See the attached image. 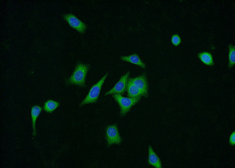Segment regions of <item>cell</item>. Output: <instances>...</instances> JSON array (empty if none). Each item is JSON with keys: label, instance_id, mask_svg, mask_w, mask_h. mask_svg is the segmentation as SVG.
Instances as JSON below:
<instances>
[{"label": "cell", "instance_id": "5bb4252c", "mask_svg": "<svg viewBox=\"0 0 235 168\" xmlns=\"http://www.w3.org/2000/svg\"><path fill=\"white\" fill-rule=\"evenodd\" d=\"M229 64L228 67L229 68L232 67L235 63V47L232 44L229 45Z\"/></svg>", "mask_w": 235, "mask_h": 168}, {"label": "cell", "instance_id": "6da1fadb", "mask_svg": "<svg viewBox=\"0 0 235 168\" xmlns=\"http://www.w3.org/2000/svg\"><path fill=\"white\" fill-rule=\"evenodd\" d=\"M89 68V66L88 65L82 63H78L72 75L66 80V83L68 84L85 87V78Z\"/></svg>", "mask_w": 235, "mask_h": 168}, {"label": "cell", "instance_id": "52a82bcc", "mask_svg": "<svg viewBox=\"0 0 235 168\" xmlns=\"http://www.w3.org/2000/svg\"><path fill=\"white\" fill-rule=\"evenodd\" d=\"M63 19L72 28L81 34L84 33L87 29V25L72 14H65L63 16Z\"/></svg>", "mask_w": 235, "mask_h": 168}, {"label": "cell", "instance_id": "5b68a950", "mask_svg": "<svg viewBox=\"0 0 235 168\" xmlns=\"http://www.w3.org/2000/svg\"><path fill=\"white\" fill-rule=\"evenodd\" d=\"M130 72L128 71L121 76L118 81L110 90L106 92L105 95L106 96L114 94L123 95L126 91L127 83Z\"/></svg>", "mask_w": 235, "mask_h": 168}, {"label": "cell", "instance_id": "8992f818", "mask_svg": "<svg viewBox=\"0 0 235 168\" xmlns=\"http://www.w3.org/2000/svg\"><path fill=\"white\" fill-rule=\"evenodd\" d=\"M128 80L141 91L142 96L148 97V85L145 73L135 77L129 78Z\"/></svg>", "mask_w": 235, "mask_h": 168}, {"label": "cell", "instance_id": "7c38bea8", "mask_svg": "<svg viewBox=\"0 0 235 168\" xmlns=\"http://www.w3.org/2000/svg\"><path fill=\"white\" fill-rule=\"evenodd\" d=\"M197 57L202 62L207 65L212 66L214 65L212 55L209 52H203L199 53L197 55Z\"/></svg>", "mask_w": 235, "mask_h": 168}, {"label": "cell", "instance_id": "8fae6325", "mask_svg": "<svg viewBox=\"0 0 235 168\" xmlns=\"http://www.w3.org/2000/svg\"><path fill=\"white\" fill-rule=\"evenodd\" d=\"M42 108L39 106L35 105L32 107L31 111L33 128V135L35 136L36 134V119L42 110Z\"/></svg>", "mask_w": 235, "mask_h": 168}, {"label": "cell", "instance_id": "9c48e42d", "mask_svg": "<svg viewBox=\"0 0 235 168\" xmlns=\"http://www.w3.org/2000/svg\"><path fill=\"white\" fill-rule=\"evenodd\" d=\"M148 162L149 164L156 168H161V161L150 145L148 146Z\"/></svg>", "mask_w": 235, "mask_h": 168}, {"label": "cell", "instance_id": "9a60e30c", "mask_svg": "<svg viewBox=\"0 0 235 168\" xmlns=\"http://www.w3.org/2000/svg\"><path fill=\"white\" fill-rule=\"evenodd\" d=\"M171 41L173 45L175 46H177L181 42V39L178 34H175L172 36Z\"/></svg>", "mask_w": 235, "mask_h": 168}, {"label": "cell", "instance_id": "ba28073f", "mask_svg": "<svg viewBox=\"0 0 235 168\" xmlns=\"http://www.w3.org/2000/svg\"><path fill=\"white\" fill-rule=\"evenodd\" d=\"M120 59L122 61L134 64L145 69L146 67V64L140 59L139 55L136 53L127 56H121Z\"/></svg>", "mask_w": 235, "mask_h": 168}, {"label": "cell", "instance_id": "4fadbf2b", "mask_svg": "<svg viewBox=\"0 0 235 168\" xmlns=\"http://www.w3.org/2000/svg\"><path fill=\"white\" fill-rule=\"evenodd\" d=\"M58 102L52 100H48L44 103L43 109L46 113H51L60 106Z\"/></svg>", "mask_w": 235, "mask_h": 168}, {"label": "cell", "instance_id": "3957f363", "mask_svg": "<svg viewBox=\"0 0 235 168\" xmlns=\"http://www.w3.org/2000/svg\"><path fill=\"white\" fill-rule=\"evenodd\" d=\"M108 75V73H106L97 83L92 85L87 95L80 103V107L97 101L101 87Z\"/></svg>", "mask_w": 235, "mask_h": 168}, {"label": "cell", "instance_id": "2e32d148", "mask_svg": "<svg viewBox=\"0 0 235 168\" xmlns=\"http://www.w3.org/2000/svg\"><path fill=\"white\" fill-rule=\"evenodd\" d=\"M229 143L233 145L235 144V132L232 133L230 136L229 139Z\"/></svg>", "mask_w": 235, "mask_h": 168}, {"label": "cell", "instance_id": "7a4b0ae2", "mask_svg": "<svg viewBox=\"0 0 235 168\" xmlns=\"http://www.w3.org/2000/svg\"><path fill=\"white\" fill-rule=\"evenodd\" d=\"M112 96L119 106L120 114L122 117L125 115L131 108L140 101L141 97L132 98L124 97L118 94H113Z\"/></svg>", "mask_w": 235, "mask_h": 168}, {"label": "cell", "instance_id": "30bf717a", "mask_svg": "<svg viewBox=\"0 0 235 168\" xmlns=\"http://www.w3.org/2000/svg\"><path fill=\"white\" fill-rule=\"evenodd\" d=\"M126 91L127 97L130 98H136L142 96L141 91L128 80Z\"/></svg>", "mask_w": 235, "mask_h": 168}, {"label": "cell", "instance_id": "277c9868", "mask_svg": "<svg viewBox=\"0 0 235 168\" xmlns=\"http://www.w3.org/2000/svg\"><path fill=\"white\" fill-rule=\"evenodd\" d=\"M106 138L109 146L113 144H118L122 141L117 125L113 124L108 126L105 130Z\"/></svg>", "mask_w": 235, "mask_h": 168}]
</instances>
